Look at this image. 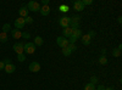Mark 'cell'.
I'll list each match as a JSON object with an SVG mask.
<instances>
[{
    "mask_svg": "<svg viewBox=\"0 0 122 90\" xmlns=\"http://www.w3.org/2000/svg\"><path fill=\"white\" fill-rule=\"evenodd\" d=\"M81 37H82V29H79V28L73 29L72 35L68 38V43H70V44H76L77 39H81Z\"/></svg>",
    "mask_w": 122,
    "mask_h": 90,
    "instance_id": "6da1fadb",
    "label": "cell"
},
{
    "mask_svg": "<svg viewBox=\"0 0 122 90\" xmlns=\"http://www.w3.org/2000/svg\"><path fill=\"white\" fill-rule=\"evenodd\" d=\"M36 49H37V46L33 43H26L23 46V52L27 55H32L36 52Z\"/></svg>",
    "mask_w": 122,
    "mask_h": 90,
    "instance_id": "7a4b0ae2",
    "label": "cell"
},
{
    "mask_svg": "<svg viewBox=\"0 0 122 90\" xmlns=\"http://www.w3.org/2000/svg\"><path fill=\"white\" fill-rule=\"evenodd\" d=\"M27 9H28V11L37 12V11H39V10H40V5H39V3H37V1H29V3L27 4Z\"/></svg>",
    "mask_w": 122,
    "mask_h": 90,
    "instance_id": "3957f363",
    "label": "cell"
},
{
    "mask_svg": "<svg viewBox=\"0 0 122 90\" xmlns=\"http://www.w3.org/2000/svg\"><path fill=\"white\" fill-rule=\"evenodd\" d=\"M56 44L60 46V47H62V49H65V47H67L68 46V39H66V38H64V37H57L56 38Z\"/></svg>",
    "mask_w": 122,
    "mask_h": 90,
    "instance_id": "277c9868",
    "label": "cell"
},
{
    "mask_svg": "<svg viewBox=\"0 0 122 90\" xmlns=\"http://www.w3.org/2000/svg\"><path fill=\"white\" fill-rule=\"evenodd\" d=\"M79 16H75V17H70V27L72 29H76L79 27Z\"/></svg>",
    "mask_w": 122,
    "mask_h": 90,
    "instance_id": "5b68a950",
    "label": "cell"
},
{
    "mask_svg": "<svg viewBox=\"0 0 122 90\" xmlns=\"http://www.w3.org/2000/svg\"><path fill=\"white\" fill-rule=\"evenodd\" d=\"M23 46H25V44H22V43H16L12 49L17 55H21V54H25L23 52Z\"/></svg>",
    "mask_w": 122,
    "mask_h": 90,
    "instance_id": "8992f818",
    "label": "cell"
},
{
    "mask_svg": "<svg viewBox=\"0 0 122 90\" xmlns=\"http://www.w3.org/2000/svg\"><path fill=\"white\" fill-rule=\"evenodd\" d=\"M59 24L62 27V28H67V27H70V17H66V16L61 17V18L59 19Z\"/></svg>",
    "mask_w": 122,
    "mask_h": 90,
    "instance_id": "52a82bcc",
    "label": "cell"
},
{
    "mask_svg": "<svg viewBox=\"0 0 122 90\" xmlns=\"http://www.w3.org/2000/svg\"><path fill=\"white\" fill-rule=\"evenodd\" d=\"M25 24H26V22H25V18H22V17H18L17 19H15V27H16V29H22L23 27H25Z\"/></svg>",
    "mask_w": 122,
    "mask_h": 90,
    "instance_id": "ba28073f",
    "label": "cell"
},
{
    "mask_svg": "<svg viewBox=\"0 0 122 90\" xmlns=\"http://www.w3.org/2000/svg\"><path fill=\"white\" fill-rule=\"evenodd\" d=\"M28 69H29L30 72H33V73H37V72H39V71H40V65H39L38 62H36V61H34V62H32V63L29 65Z\"/></svg>",
    "mask_w": 122,
    "mask_h": 90,
    "instance_id": "9c48e42d",
    "label": "cell"
},
{
    "mask_svg": "<svg viewBox=\"0 0 122 90\" xmlns=\"http://www.w3.org/2000/svg\"><path fill=\"white\" fill-rule=\"evenodd\" d=\"M84 5H83V3H82V0H77V1L73 4V9L76 10V11H78V12H81V11H83L84 10Z\"/></svg>",
    "mask_w": 122,
    "mask_h": 90,
    "instance_id": "30bf717a",
    "label": "cell"
},
{
    "mask_svg": "<svg viewBox=\"0 0 122 90\" xmlns=\"http://www.w3.org/2000/svg\"><path fill=\"white\" fill-rule=\"evenodd\" d=\"M4 71L7 73V74H11L16 71V66L14 63H9V65H5V68H4Z\"/></svg>",
    "mask_w": 122,
    "mask_h": 90,
    "instance_id": "8fae6325",
    "label": "cell"
},
{
    "mask_svg": "<svg viewBox=\"0 0 122 90\" xmlns=\"http://www.w3.org/2000/svg\"><path fill=\"white\" fill-rule=\"evenodd\" d=\"M39 12H40V15H42V16H48V15L50 14V7H49V5H43L42 7H40Z\"/></svg>",
    "mask_w": 122,
    "mask_h": 90,
    "instance_id": "7c38bea8",
    "label": "cell"
},
{
    "mask_svg": "<svg viewBox=\"0 0 122 90\" xmlns=\"http://www.w3.org/2000/svg\"><path fill=\"white\" fill-rule=\"evenodd\" d=\"M72 33H73V29L71 27H67V28L62 29V37L64 38H70L71 35H72Z\"/></svg>",
    "mask_w": 122,
    "mask_h": 90,
    "instance_id": "4fadbf2b",
    "label": "cell"
},
{
    "mask_svg": "<svg viewBox=\"0 0 122 90\" xmlns=\"http://www.w3.org/2000/svg\"><path fill=\"white\" fill-rule=\"evenodd\" d=\"M18 15H20V17L26 18L28 16V9H27V6H22L21 9H20L18 10Z\"/></svg>",
    "mask_w": 122,
    "mask_h": 90,
    "instance_id": "5bb4252c",
    "label": "cell"
},
{
    "mask_svg": "<svg viewBox=\"0 0 122 90\" xmlns=\"http://www.w3.org/2000/svg\"><path fill=\"white\" fill-rule=\"evenodd\" d=\"M90 40H92V38L88 34H82V37H81V42H82L83 45H89Z\"/></svg>",
    "mask_w": 122,
    "mask_h": 90,
    "instance_id": "9a60e30c",
    "label": "cell"
},
{
    "mask_svg": "<svg viewBox=\"0 0 122 90\" xmlns=\"http://www.w3.org/2000/svg\"><path fill=\"white\" fill-rule=\"evenodd\" d=\"M11 35L14 39H20L22 38V32L18 31V29H11Z\"/></svg>",
    "mask_w": 122,
    "mask_h": 90,
    "instance_id": "2e32d148",
    "label": "cell"
},
{
    "mask_svg": "<svg viewBox=\"0 0 122 90\" xmlns=\"http://www.w3.org/2000/svg\"><path fill=\"white\" fill-rule=\"evenodd\" d=\"M36 46H42L43 44H44V40H43V38L42 37H39V35H37L36 38H34V43H33Z\"/></svg>",
    "mask_w": 122,
    "mask_h": 90,
    "instance_id": "e0dca14e",
    "label": "cell"
},
{
    "mask_svg": "<svg viewBox=\"0 0 122 90\" xmlns=\"http://www.w3.org/2000/svg\"><path fill=\"white\" fill-rule=\"evenodd\" d=\"M99 63H100V65H103V66H105V65L107 63V58H106V55H101V56L99 57Z\"/></svg>",
    "mask_w": 122,
    "mask_h": 90,
    "instance_id": "ac0fdd59",
    "label": "cell"
},
{
    "mask_svg": "<svg viewBox=\"0 0 122 90\" xmlns=\"http://www.w3.org/2000/svg\"><path fill=\"white\" fill-rule=\"evenodd\" d=\"M7 42V34L4 32H0V43H6Z\"/></svg>",
    "mask_w": 122,
    "mask_h": 90,
    "instance_id": "d6986e66",
    "label": "cell"
},
{
    "mask_svg": "<svg viewBox=\"0 0 122 90\" xmlns=\"http://www.w3.org/2000/svg\"><path fill=\"white\" fill-rule=\"evenodd\" d=\"M84 90H97V86L94 84H92V83H88V84H86Z\"/></svg>",
    "mask_w": 122,
    "mask_h": 90,
    "instance_id": "ffe728a7",
    "label": "cell"
},
{
    "mask_svg": "<svg viewBox=\"0 0 122 90\" xmlns=\"http://www.w3.org/2000/svg\"><path fill=\"white\" fill-rule=\"evenodd\" d=\"M9 31H11V26H10L9 23H5V24L3 26V32L7 34V32H9Z\"/></svg>",
    "mask_w": 122,
    "mask_h": 90,
    "instance_id": "44dd1931",
    "label": "cell"
},
{
    "mask_svg": "<svg viewBox=\"0 0 122 90\" xmlns=\"http://www.w3.org/2000/svg\"><path fill=\"white\" fill-rule=\"evenodd\" d=\"M67 49L70 50L71 52H75L76 50H77V46H76V44H68V46H67Z\"/></svg>",
    "mask_w": 122,
    "mask_h": 90,
    "instance_id": "7402d4cb",
    "label": "cell"
},
{
    "mask_svg": "<svg viewBox=\"0 0 122 90\" xmlns=\"http://www.w3.org/2000/svg\"><path fill=\"white\" fill-rule=\"evenodd\" d=\"M112 56H115V57H120V56H121V50H118V49H114V50H112Z\"/></svg>",
    "mask_w": 122,
    "mask_h": 90,
    "instance_id": "603a6c76",
    "label": "cell"
},
{
    "mask_svg": "<svg viewBox=\"0 0 122 90\" xmlns=\"http://www.w3.org/2000/svg\"><path fill=\"white\" fill-rule=\"evenodd\" d=\"M33 21H34V18H33V17H30V16H27V17L25 18V22L28 23V24H32Z\"/></svg>",
    "mask_w": 122,
    "mask_h": 90,
    "instance_id": "cb8c5ba5",
    "label": "cell"
},
{
    "mask_svg": "<svg viewBox=\"0 0 122 90\" xmlns=\"http://www.w3.org/2000/svg\"><path fill=\"white\" fill-rule=\"evenodd\" d=\"M68 10H70V7L67 5H61L60 6V11H62V12H67Z\"/></svg>",
    "mask_w": 122,
    "mask_h": 90,
    "instance_id": "d4e9b609",
    "label": "cell"
},
{
    "mask_svg": "<svg viewBox=\"0 0 122 90\" xmlns=\"http://www.w3.org/2000/svg\"><path fill=\"white\" fill-rule=\"evenodd\" d=\"M71 54H72V52H71V51H70V50H68L67 47L62 49V55H64V56H70Z\"/></svg>",
    "mask_w": 122,
    "mask_h": 90,
    "instance_id": "484cf974",
    "label": "cell"
},
{
    "mask_svg": "<svg viewBox=\"0 0 122 90\" xmlns=\"http://www.w3.org/2000/svg\"><path fill=\"white\" fill-rule=\"evenodd\" d=\"M17 60L20 62H23L25 60H26V55L25 54H21V55H17Z\"/></svg>",
    "mask_w": 122,
    "mask_h": 90,
    "instance_id": "4316f807",
    "label": "cell"
},
{
    "mask_svg": "<svg viewBox=\"0 0 122 90\" xmlns=\"http://www.w3.org/2000/svg\"><path fill=\"white\" fill-rule=\"evenodd\" d=\"M90 83L94 84V85H97V84H98V77H95V76L92 77V78H90Z\"/></svg>",
    "mask_w": 122,
    "mask_h": 90,
    "instance_id": "83f0119b",
    "label": "cell"
},
{
    "mask_svg": "<svg viewBox=\"0 0 122 90\" xmlns=\"http://www.w3.org/2000/svg\"><path fill=\"white\" fill-rule=\"evenodd\" d=\"M82 3H83L84 6L86 5H92V4H93V0H82Z\"/></svg>",
    "mask_w": 122,
    "mask_h": 90,
    "instance_id": "f1b7e54d",
    "label": "cell"
},
{
    "mask_svg": "<svg viewBox=\"0 0 122 90\" xmlns=\"http://www.w3.org/2000/svg\"><path fill=\"white\" fill-rule=\"evenodd\" d=\"M22 38H25V39H29V38H30V34H29L28 32H23V33H22Z\"/></svg>",
    "mask_w": 122,
    "mask_h": 90,
    "instance_id": "f546056e",
    "label": "cell"
},
{
    "mask_svg": "<svg viewBox=\"0 0 122 90\" xmlns=\"http://www.w3.org/2000/svg\"><path fill=\"white\" fill-rule=\"evenodd\" d=\"M87 34H88L90 38H94V37H95V31H90V32H89V33H87Z\"/></svg>",
    "mask_w": 122,
    "mask_h": 90,
    "instance_id": "4dcf8cb0",
    "label": "cell"
},
{
    "mask_svg": "<svg viewBox=\"0 0 122 90\" xmlns=\"http://www.w3.org/2000/svg\"><path fill=\"white\" fill-rule=\"evenodd\" d=\"M3 62H4L5 65H9V63H11V60H10V58H5Z\"/></svg>",
    "mask_w": 122,
    "mask_h": 90,
    "instance_id": "1f68e13d",
    "label": "cell"
},
{
    "mask_svg": "<svg viewBox=\"0 0 122 90\" xmlns=\"http://www.w3.org/2000/svg\"><path fill=\"white\" fill-rule=\"evenodd\" d=\"M5 68V63L3 62V61H0V71H1V69H4Z\"/></svg>",
    "mask_w": 122,
    "mask_h": 90,
    "instance_id": "d6a6232c",
    "label": "cell"
},
{
    "mask_svg": "<svg viewBox=\"0 0 122 90\" xmlns=\"http://www.w3.org/2000/svg\"><path fill=\"white\" fill-rule=\"evenodd\" d=\"M97 90H105V86L104 85H98L97 86Z\"/></svg>",
    "mask_w": 122,
    "mask_h": 90,
    "instance_id": "836d02e7",
    "label": "cell"
},
{
    "mask_svg": "<svg viewBox=\"0 0 122 90\" xmlns=\"http://www.w3.org/2000/svg\"><path fill=\"white\" fill-rule=\"evenodd\" d=\"M42 4H43V5H49V0H43Z\"/></svg>",
    "mask_w": 122,
    "mask_h": 90,
    "instance_id": "e575fe53",
    "label": "cell"
},
{
    "mask_svg": "<svg viewBox=\"0 0 122 90\" xmlns=\"http://www.w3.org/2000/svg\"><path fill=\"white\" fill-rule=\"evenodd\" d=\"M101 55H106V49H103V50H101Z\"/></svg>",
    "mask_w": 122,
    "mask_h": 90,
    "instance_id": "d590c367",
    "label": "cell"
},
{
    "mask_svg": "<svg viewBox=\"0 0 122 90\" xmlns=\"http://www.w3.org/2000/svg\"><path fill=\"white\" fill-rule=\"evenodd\" d=\"M105 90H114V88H105Z\"/></svg>",
    "mask_w": 122,
    "mask_h": 90,
    "instance_id": "8d00e7d4",
    "label": "cell"
}]
</instances>
